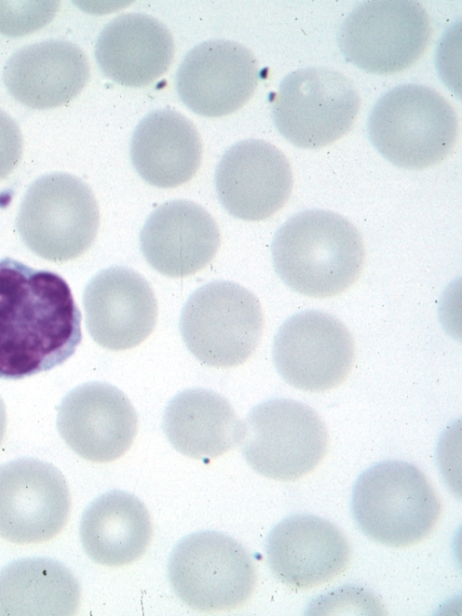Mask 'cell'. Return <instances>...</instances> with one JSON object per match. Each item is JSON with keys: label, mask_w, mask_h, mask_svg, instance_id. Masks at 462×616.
I'll use <instances>...</instances> for the list:
<instances>
[{"label": "cell", "mask_w": 462, "mask_h": 616, "mask_svg": "<svg viewBox=\"0 0 462 616\" xmlns=\"http://www.w3.org/2000/svg\"><path fill=\"white\" fill-rule=\"evenodd\" d=\"M81 339L80 311L60 275L0 259V378L51 370L74 354Z\"/></svg>", "instance_id": "1"}, {"label": "cell", "mask_w": 462, "mask_h": 616, "mask_svg": "<svg viewBox=\"0 0 462 616\" xmlns=\"http://www.w3.org/2000/svg\"><path fill=\"white\" fill-rule=\"evenodd\" d=\"M276 274L291 290L314 298L337 295L359 278L365 248L358 229L325 210L300 211L287 219L272 242Z\"/></svg>", "instance_id": "2"}, {"label": "cell", "mask_w": 462, "mask_h": 616, "mask_svg": "<svg viewBox=\"0 0 462 616\" xmlns=\"http://www.w3.org/2000/svg\"><path fill=\"white\" fill-rule=\"evenodd\" d=\"M458 118L436 89L402 84L384 93L367 119V135L379 154L394 165L420 170L439 163L452 152Z\"/></svg>", "instance_id": "3"}, {"label": "cell", "mask_w": 462, "mask_h": 616, "mask_svg": "<svg viewBox=\"0 0 462 616\" xmlns=\"http://www.w3.org/2000/svg\"><path fill=\"white\" fill-rule=\"evenodd\" d=\"M351 509L360 530L392 547L419 543L436 527L440 500L426 475L402 461L376 463L356 481Z\"/></svg>", "instance_id": "4"}, {"label": "cell", "mask_w": 462, "mask_h": 616, "mask_svg": "<svg viewBox=\"0 0 462 616\" xmlns=\"http://www.w3.org/2000/svg\"><path fill=\"white\" fill-rule=\"evenodd\" d=\"M99 209L89 188L79 177L51 173L37 178L21 201L16 229L24 246L53 262L74 259L94 242Z\"/></svg>", "instance_id": "5"}, {"label": "cell", "mask_w": 462, "mask_h": 616, "mask_svg": "<svg viewBox=\"0 0 462 616\" xmlns=\"http://www.w3.org/2000/svg\"><path fill=\"white\" fill-rule=\"evenodd\" d=\"M241 453L260 475L294 481L325 457L328 433L324 421L300 401L276 397L254 406L242 421Z\"/></svg>", "instance_id": "6"}, {"label": "cell", "mask_w": 462, "mask_h": 616, "mask_svg": "<svg viewBox=\"0 0 462 616\" xmlns=\"http://www.w3.org/2000/svg\"><path fill=\"white\" fill-rule=\"evenodd\" d=\"M179 325L183 341L197 359L230 368L244 363L257 348L263 313L248 289L231 281H213L188 298Z\"/></svg>", "instance_id": "7"}, {"label": "cell", "mask_w": 462, "mask_h": 616, "mask_svg": "<svg viewBox=\"0 0 462 616\" xmlns=\"http://www.w3.org/2000/svg\"><path fill=\"white\" fill-rule=\"evenodd\" d=\"M168 577L179 599L200 611H229L243 605L256 585L248 551L217 531H199L182 538L168 561Z\"/></svg>", "instance_id": "8"}, {"label": "cell", "mask_w": 462, "mask_h": 616, "mask_svg": "<svg viewBox=\"0 0 462 616\" xmlns=\"http://www.w3.org/2000/svg\"><path fill=\"white\" fill-rule=\"evenodd\" d=\"M360 103L346 75L328 67H307L282 79L272 101V117L293 145L317 149L349 132Z\"/></svg>", "instance_id": "9"}, {"label": "cell", "mask_w": 462, "mask_h": 616, "mask_svg": "<svg viewBox=\"0 0 462 616\" xmlns=\"http://www.w3.org/2000/svg\"><path fill=\"white\" fill-rule=\"evenodd\" d=\"M432 34L425 8L412 0H370L355 7L337 35L346 61L374 74H393L414 64Z\"/></svg>", "instance_id": "10"}, {"label": "cell", "mask_w": 462, "mask_h": 616, "mask_svg": "<svg viewBox=\"0 0 462 616\" xmlns=\"http://www.w3.org/2000/svg\"><path fill=\"white\" fill-rule=\"evenodd\" d=\"M355 342L334 315L317 310L300 312L278 330L273 344L274 366L289 385L308 392L338 387L355 360Z\"/></svg>", "instance_id": "11"}, {"label": "cell", "mask_w": 462, "mask_h": 616, "mask_svg": "<svg viewBox=\"0 0 462 616\" xmlns=\"http://www.w3.org/2000/svg\"><path fill=\"white\" fill-rule=\"evenodd\" d=\"M66 480L52 464L19 458L0 465V537L15 544L48 541L70 512Z\"/></svg>", "instance_id": "12"}, {"label": "cell", "mask_w": 462, "mask_h": 616, "mask_svg": "<svg viewBox=\"0 0 462 616\" xmlns=\"http://www.w3.org/2000/svg\"><path fill=\"white\" fill-rule=\"evenodd\" d=\"M258 80L257 61L247 47L215 39L200 42L184 56L175 86L189 109L217 117L241 108L253 96Z\"/></svg>", "instance_id": "13"}, {"label": "cell", "mask_w": 462, "mask_h": 616, "mask_svg": "<svg viewBox=\"0 0 462 616\" xmlns=\"http://www.w3.org/2000/svg\"><path fill=\"white\" fill-rule=\"evenodd\" d=\"M218 200L233 217L266 219L289 200L293 176L285 154L262 139H245L231 145L215 172Z\"/></svg>", "instance_id": "14"}, {"label": "cell", "mask_w": 462, "mask_h": 616, "mask_svg": "<svg viewBox=\"0 0 462 616\" xmlns=\"http://www.w3.org/2000/svg\"><path fill=\"white\" fill-rule=\"evenodd\" d=\"M57 428L78 455L94 462H108L124 455L132 445L138 417L119 388L105 382H88L62 398Z\"/></svg>", "instance_id": "15"}, {"label": "cell", "mask_w": 462, "mask_h": 616, "mask_svg": "<svg viewBox=\"0 0 462 616\" xmlns=\"http://www.w3.org/2000/svg\"><path fill=\"white\" fill-rule=\"evenodd\" d=\"M82 300L90 336L107 350L141 344L157 322L158 304L152 286L125 266L99 271L85 286Z\"/></svg>", "instance_id": "16"}, {"label": "cell", "mask_w": 462, "mask_h": 616, "mask_svg": "<svg viewBox=\"0 0 462 616\" xmlns=\"http://www.w3.org/2000/svg\"><path fill=\"white\" fill-rule=\"evenodd\" d=\"M267 564L273 575L292 589H310L341 574L350 545L333 523L310 514L289 516L270 531Z\"/></svg>", "instance_id": "17"}, {"label": "cell", "mask_w": 462, "mask_h": 616, "mask_svg": "<svg viewBox=\"0 0 462 616\" xmlns=\"http://www.w3.org/2000/svg\"><path fill=\"white\" fill-rule=\"evenodd\" d=\"M220 232L213 217L200 205L174 200L157 207L140 232L142 253L149 265L170 277L187 276L215 257Z\"/></svg>", "instance_id": "18"}, {"label": "cell", "mask_w": 462, "mask_h": 616, "mask_svg": "<svg viewBox=\"0 0 462 616\" xmlns=\"http://www.w3.org/2000/svg\"><path fill=\"white\" fill-rule=\"evenodd\" d=\"M90 76L87 55L77 44L51 39L24 46L7 61L3 79L11 96L35 109L74 98Z\"/></svg>", "instance_id": "19"}, {"label": "cell", "mask_w": 462, "mask_h": 616, "mask_svg": "<svg viewBox=\"0 0 462 616\" xmlns=\"http://www.w3.org/2000/svg\"><path fill=\"white\" fill-rule=\"evenodd\" d=\"M167 26L143 13L123 14L100 32L95 57L103 74L126 87H143L160 78L174 57Z\"/></svg>", "instance_id": "20"}, {"label": "cell", "mask_w": 462, "mask_h": 616, "mask_svg": "<svg viewBox=\"0 0 462 616\" xmlns=\"http://www.w3.org/2000/svg\"><path fill=\"white\" fill-rule=\"evenodd\" d=\"M130 157L137 173L149 184L177 187L189 182L199 170L201 138L193 123L180 112L156 109L134 128Z\"/></svg>", "instance_id": "21"}, {"label": "cell", "mask_w": 462, "mask_h": 616, "mask_svg": "<svg viewBox=\"0 0 462 616\" xmlns=\"http://www.w3.org/2000/svg\"><path fill=\"white\" fill-rule=\"evenodd\" d=\"M162 429L179 453L210 460L239 443L242 420L218 393L189 388L175 395L165 406Z\"/></svg>", "instance_id": "22"}, {"label": "cell", "mask_w": 462, "mask_h": 616, "mask_svg": "<svg viewBox=\"0 0 462 616\" xmlns=\"http://www.w3.org/2000/svg\"><path fill=\"white\" fill-rule=\"evenodd\" d=\"M152 536L147 509L138 498L124 490H110L95 499L79 522L85 553L106 566H122L139 559Z\"/></svg>", "instance_id": "23"}, {"label": "cell", "mask_w": 462, "mask_h": 616, "mask_svg": "<svg viewBox=\"0 0 462 616\" xmlns=\"http://www.w3.org/2000/svg\"><path fill=\"white\" fill-rule=\"evenodd\" d=\"M80 596L72 572L51 558H23L0 571L1 616L73 615Z\"/></svg>", "instance_id": "24"}, {"label": "cell", "mask_w": 462, "mask_h": 616, "mask_svg": "<svg viewBox=\"0 0 462 616\" xmlns=\"http://www.w3.org/2000/svg\"><path fill=\"white\" fill-rule=\"evenodd\" d=\"M58 1H0V33L23 36L48 24L59 9Z\"/></svg>", "instance_id": "25"}, {"label": "cell", "mask_w": 462, "mask_h": 616, "mask_svg": "<svg viewBox=\"0 0 462 616\" xmlns=\"http://www.w3.org/2000/svg\"><path fill=\"white\" fill-rule=\"evenodd\" d=\"M23 142L16 122L0 109V180L7 177L22 159Z\"/></svg>", "instance_id": "26"}, {"label": "cell", "mask_w": 462, "mask_h": 616, "mask_svg": "<svg viewBox=\"0 0 462 616\" xmlns=\"http://www.w3.org/2000/svg\"><path fill=\"white\" fill-rule=\"evenodd\" d=\"M6 428V411L3 399L0 397V444L5 436Z\"/></svg>", "instance_id": "27"}]
</instances>
